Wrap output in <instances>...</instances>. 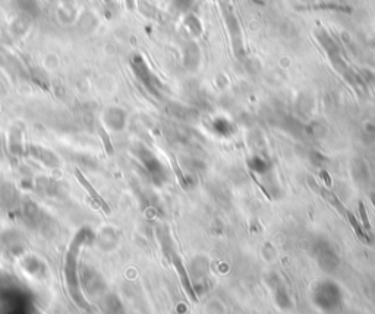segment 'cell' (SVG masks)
Returning a JSON list of instances; mask_svg holds the SVG:
<instances>
[{"mask_svg":"<svg viewBox=\"0 0 375 314\" xmlns=\"http://www.w3.org/2000/svg\"><path fill=\"white\" fill-rule=\"evenodd\" d=\"M321 196L322 197H325V199H327V200H328V202H330V203H331L336 209L339 210V213H340L342 216L348 218V209L343 206V203H342V202H340V200H339V199H337V197H336L331 191H328L327 188H321Z\"/></svg>","mask_w":375,"mask_h":314,"instance_id":"1","label":"cell"},{"mask_svg":"<svg viewBox=\"0 0 375 314\" xmlns=\"http://www.w3.org/2000/svg\"><path fill=\"white\" fill-rule=\"evenodd\" d=\"M175 266H176V269H178V272H179V275H181V281L184 282V285H185V289H187V292L189 294V297H190V298H192L193 301H196V295H195L193 289L190 288V284H189V279H188L187 272H185V269H184L182 263H181V260H179L178 257H175Z\"/></svg>","mask_w":375,"mask_h":314,"instance_id":"2","label":"cell"},{"mask_svg":"<svg viewBox=\"0 0 375 314\" xmlns=\"http://www.w3.org/2000/svg\"><path fill=\"white\" fill-rule=\"evenodd\" d=\"M348 219L349 222H350V225L353 227V230H355V233H356V236L359 237V238H362V240H365V241H368V237L365 236V233H364V230L361 228V225H359V222L356 221V218H355V215L348 210Z\"/></svg>","mask_w":375,"mask_h":314,"instance_id":"3","label":"cell"},{"mask_svg":"<svg viewBox=\"0 0 375 314\" xmlns=\"http://www.w3.org/2000/svg\"><path fill=\"white\" fill-rule=\"evenodd\" d=\"M359 210H361V216H362V221H364L365 230H367V231H370V230H371V224H370V221H368V218H367V210H365V206H364V203H362V202L359 203Z\"/></svg>","mask_w":375,"mask_h":314,"instance_id":"4","label":"cell"},{"mask_svg":"<svg viewBox=\"0 0 375 314\" xmlns=\"http://www.w3.org/2000/svg\"><path fill=\"white\" fill-rule=\"evenodd\" d=\"M321 177H324V180H325V184H327V186L330 187V186H331V180H330L328 174H327L325 171H322V173H321Z\"/></svg>","mask_w":375,"mask_h":314,"instance_id":"5","label":"cell"},{"mask_svg":"<svg viewBox=\"0 0 375 314\" xmlns=\"http://www.w3.org/2000/svg\"><path fill=\"white\" fill-rule=\"evenodd\" d=\"M373 202H374V206H375V196H373Z\"/></svg>","mask_w":375,"mask_h":314,"instance_id":"6","label":"cell"}]
</instances>
